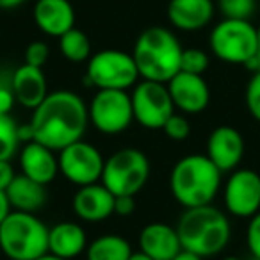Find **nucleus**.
<instances>
[{"instance_id":"5701e85b","label":"nucleus","mask_w":260,"mask_h":260,"mask_svg":"<svg viewBox=\"0 0 260 260\" xmlns=\"http://www.w3.org/2000/svg\"><path fill=\"white\" fill-rule=\"evenodd\" d=\"M132 246L125 237L116 234H105L93 239L86 248L87 260H130Z\"/></svg>"},{"instance_id":"4be33fe9","label":"nucleus","mask_w":260,"mask_h":260,"mask_svg":"<svg viewBox=\"0 0 260 260\" xmlns=\"http://www.w3.org/2000/svg\"><path fill=\"white\" fill-rule=\"evenodd\" d=\"M8 200L11 203L13 210H20V212H30L36 214L47 205V185L40 184V182L30 180L25 175H16L15 180L6 191Z\"/></svg>"},{"instance_id":"f3484780","label":"nucleus","mask_w":260,"mask_h":260,"mask_svg":"<svg viewBox=\"0 0 260 260\" xmlns=\"http://www.w3.org/2000/svg\"><path fill=\"white\" fill-rule=\"evenodd\" d=\"M166 13L171 27L184 32H196L212 22L216 4L214 0H170Z\"/></svg>"},{"instance_id":"79ce46f5","label":"nucleus","mask_w":260,"mask_h":260,"mask_svg":"<svg viewBox=\"0 0 260 260\" xmlns=\"http://www.w3.org/2000/svg\"><path fill=\"white\" fill-rule=\"evenodd\" d=\"M223 260H241V258H239V256H224Z\"/></svg>"},{"instance_id":"423d86ee","label":"nucleus","mask_w":260,"mask_h":260,"mask_svg":"<svg viewBox=\"0 0 260 260\" xmlns=\"http://www.w3.org/2000/svg\"><path fill=\"white\" fill-rule=\"evenodd\" d=\"M139 79L141 77L132 54L118 48H105L89 57L82 82L96 89L128 91Z\"/></svg>"},{"instance_id":"9b49d317","label":"nucleus","mask_w":260,"mask_h":260,"mask_svg":"<svg viewBox=\"0 0 260 260\" xmlns=\"http://www.w3.org/2000/svg\"><path fill=\"white\" fill-rule=\"evenodd\" d=\"M57 160L59 175H62L66 180L79 187L96 184L102 180L105 157L96 146L84 139L57 152Z\"/></svg>"},{"instance_id":"72a5a7b5","label":"nucleus","mask_w":260,"mask_h":260,"mask_svg":"<svg viewBox=\"0 0 260 260\" xmlns=\"http://www.w3.org/2000/svg\"><path fill=\"white\" fill-rule=\"evenodd\" d=\"M16 171L11 160H0V191H8L11 182L15 180Z\"/></svg>"},{"instance_id":"bb28decb","label":"nucleus","mask_w":260,"mask_h":260,"mask_svg":"<svg viewBox=\"0 0 260 260\" xmlns=\"http://www.w3.org/2000/svg\"><path fill=\"white\" fill-rule=\"evenodd\" d=\"M209 54L202 48H184L180 61V72L194 73V75H203L209 68Z\"/></svg>"},{"instance_id":"ddd939ff","label":"nucleus","mask_w":260,"mask_h":260,"mask_svg":"<svg viewBox=\"0 0 260 260\" xmlns=\"http://www.w3.org/2000/svg\"><path fill=\"white\" fill-rule=\"evenodd\" d=\"M244 148V138L241 132L235 126L221 125L210 132L205 155L216 164L221 173H232L241 164Z\"/></svg>"},{"instance_id":"6e6552de","label":"nucleus","mask_w":260,"mask_h":260,"mask_svg":"<svg viewBox=\"0 0 260 260\" xmlns=\"http://www.w3.org/2000/svg\"><path fill=\"white\" fill-rule=\"evenodd\" d=\"M209 47L219 61L244 66L258 50L256 27L249 20L223 18L210 30Z\"/></svg>"},{"instance_id":"dca6fc26","label":"nucleus","mask_w":260,"mask_h":260,"mask_svg":"<svg viewBox=\"0 0 260 260\" xmlns=\"http://www.w3.org/2000/svg\"><path fill=\"white\" fill-rule=\"evenodd\" d=\"M32 18L43 34L61 38L75 27V9L70 0H36Z\"/></svg>"},{"instance_id":"aec40b11","label":"nucleus","mask_w":260,"mask_h":260,"mask_svg":"<svg viewBox=\"0 0 260 260\" xmlns=\"http://www.w3.org/2000/svg\"><path fill=\"white\" fill-rule=\"evenodd\" d=\"M11 87L16 104L30 111H34L48 94V82L43 68H36L25 62L11 73Z\"/></svg>"},{"instance_id":"37998d69","label":"nucleus","mask_w":260,"mask_h":260,"mask_svg":"<svg viewBox=\"0 0 260 260\" xmlns=\"http://www.w3.org/2000/svg\"><path fill=\"white\" fill-rule=\"evenodd\" d=\"M249 260H260V258H255V256H251V258H249Z\"/></svg>"},{"instance_id":"20e7f679","label":"nucleus","mask_w":260,"mask_h":260,"mask_svg":"<svg viewBox=\"0 0 260 260\" xmlns=\"http://www.w3.org/2000/svg\"><path fill=\"white\" fill-rule=\"evenodd\" d=\"M182 249L207 256L219 255L232 237V224L228 216L214 205L184 209L177 223Z\"/></svg>"},{"instance_id":"c03bdc74","label":"nucleus","mask_w":260,"mask_h":260,"mask_svg":"<svg viewBox=\"0 0 260 260\" xmlns=\"http://www.w3.org/2000/svg\"><path fill=\"white\" fill-rule=\"evenodd\" d=\"M2 256H4V255H2V249H0V258H2Z\"/></svg>"},{"instance_id":"a878e982","label":"nucleus","mask_w":260,"mask_h":260,"mask_svg":"<svg viewBox=\"0 0 260 260\" xmlns=\"http://www.w3.org/2000/svg\"><path fill=\"white\" fill-rule=\"evenodd\" d=\"M217 9L223 18L249 20L256 11V0H217Z\"/></svg>"},{"instance_id":"6ab92c4d","label":"nucleus","mask_w":260,"mask_h":260,"mask_svg":"<svg viewBox=\"0 0 260 260\" xmlns=\"http://www.w3.org/2000/svg\"><path fill=\"white\" fill-rule=\"evenodd\" d=\"M139 251L152 260H173L182 251L177 226L168 223H150L139 234Z\"/></svg>"},{"instance_id":"e433bc0d","label":"nucleus","mask_w":260,"mask_h":260,"mask_svg":"<svg viewBox=\"0 0 260 260\" xmlns=\"http://www.w3.org/2000/svg\"><path fill=\"white\" fill-rule=\"evenodd\" d=\"M25 2L27 0H0V9H16Z\"/></svg>"},{"instance_id":"4c0bfd02","label":"nucleus","mask_w":260,"mask_h":260,"mask_svg":"<svg viewBox=\"0 0 260 260\" xmlns=\"http://www.w3.org/2000/svg\"><path fill=\"white\" fill-rule=\"evenodd\" d=\"M173 260H203V258H202V256H198V255H194V253L187 251V249H182V251L178 253Z\"/></svg>"},{"instance_id":"c756f323","label":"nucleus","mask_w":260,"mask_h":260,"mask_svg":"<svg viewBox=\"0 0 260 260\" xmlns=\"http://www.w3.org/2000/svg\"><path fill=\"white\" fill-rule=\"evenodd\" d=\"M23 57H25V64L43 68L45 62L50 57V48H48V45L45 41H32V43L27 45Z\"/></svg>"},{"instance_id":"1a4fd4ad","label":"nucleus","mask_w":260,"mask_h":260,"mask_svg":"<svg viewBox=\"0 0 260 260\" xmlns=\"http://www.w3.org/2000/svg\"><path fill=\"white\" fill-rule=\"evenodd\" d=\"M89 125L104 136L123 134L132 121V98L128 91L119 89H98L87 104Z\"/></svg>"},{"instance_id":"0eeeda50","label":"nucleus","mask_w":260,"mask_h":260,"mask_svg":"<svg viewBox=\"0 0 260 260\" xmlns=\"http://www.w3.org/2000/svg\"><path fill=\"white\" fill-rule=\"evenodd\" d=\"M150 178V160L138 148H121L104 164L102 184L114 196H136Z\"/></svg>"},{"instance_id":"4468645a","label":"nucleus","mask_w":260,"mask_h":260,"mask_svg":"<svg viewBox=\"0 0 260 260\" xmlns=\"http://www.w3.org/2000/svg\"><path fill=\"white\" fill-rule=\"evenodd\" d=\"M166 86L170 89L175 109L184 114H198L209 107L210 87L203 75L178 72Z\"/></svg>"},{"instance_id":"39448f33","label":"nucleus","mask_w":260,"mask_h":260,"mask_svg":"<svg viewBox=\"0 0 260 260\" xmlns=\"http://www.w3.org/2000/svg\"><path fill=\"white\" fill-rule=\"evenodd\" d=\"M50 228L30 212L11 210L0 224V249L9 260H38L48 253Z\"/></svg>"},{"instance_id":"a211bd4d","label":"nucleus","mask_w":260,"mask_h":260,"mask_svg":"<svg viewBox=\"0 0 260 260\" xmlns=\"http://www.w3.org/2000/svg\"><path fill=\"white\" fill-rule=\"evenodd\" d=\"M18 160L22 175L43 185L54 182L59 175V160L55 152L38 141L23 143Z\"/></svg>"},{"instance_id":"9d476101","label":"nucleus","mask_w":260,"mask_h":260,"mask_svg":"<svg viewBox=\"0 0 260 260\" xmlns=\"http://www.w3.org/2000/svg\"><path fill=\"white\" fill-rule=\"evenodd\" d=\"M132 111L134 121L150 130H162L164 123L175 114V104L171 100L166 84L153 80H139L132 87Z\"/></svg>"},{"instance_id":"412c9836","label":"nucleus","mask_w":260,"mask_h":260,"mask_svg":"<svg viewBox=\"0 0 260 260\" xmlns=\"http://www.w3.org/2000/svg\"><path fill=\"white\" fill-rule=\"evenodd\" d=\"M87 244L89 242L84 228L73 221H61L48 230V253L61 258H77L79 255L86 253Z\"/></svg>"},{"instance_id":"c85d7f7f","label":"nucleus","mask_w":260,"mask_h":260,"mask_svg":"<svg viewBox=\"0 0 260 260\" xmlns=\"http://www.w3.org/2000/svg\"><path fill=\"white\" fill-rule=\"evenodd\" d=\"M164 134L173 141H184L191 134V123L184 114H173L162 126Z\"/></svg>"},{"instance_id":"ea45409f","label":"nucleus","mask_w":260,"mask_h":260,"mask_svg":"<svg viewBox=\"0 0 260 260\" xmlns=\"http://www.w3.org/2000/svg\"><path fill=\"white\" fill-rule=\"evenodd\" d=\"M38 260H66V258H61V256H55V255H52V253H47V255L40 256Z\"/></svg>"},{"instance_id":"f03ea898","label":"nucleus","mask_w":260,"mask_h":260,"mask_svg":"<svg viewBox=\"0 0 260 260\" xmlns=\"http://www.w3.org/2000/svg\"><path fill=\"white\" fill-rule=\"evenodd\" d=\"M223 184V173L202 153H191L177 160L170 173V191L184 209L212 205Z\"/></svg>"},{"instance_id":"f257e3e1","label":"nucleus","mask_w":260,"mask_h":260,"mask_svg":"<svg viewBox=\"0 0 260 260\" xmlns=\"http://www.w3.org/2000/svg\"><path fill=\"white\" fill-rule=\"evenodd\" d=\"M89 114L87 104L80 94L70 89H57L32 111L29 121L32 141L48 146L54 152L84 139Z\"/></svg>"},{"instance_id":"2eb2a0df","label":"nucleus","mask_w":260,"mask_h":260,"mask_svg":"<svg viewBox=\"0 0 260 260\" xmlns=\"http://www.w3.org/2000/svg\"><path fill=\"white\" fill-rule=\"evenodd\" d=\"M116 196L102 182L79 187L73 194L72 207L75 216L86 223H100L114 214Z\"/></svg>"},{"instance_id":"c9c22d12","label":"nucleus","mask_w":260,"mask_h":260,"mask_svg":"<svg viewBox=\"0 0 260 260\" xmlns=\"http://www.w3.org/2000/svg\"><path fill=\"white\" fill-rule=\"evenodd\" d=\"M246 68L249 70L251 73H260V50L255 52V55H253L251 59H249L248 62H246Z\"/></svg>"},{"instance_id":"7c9ffc66","label":"nucleus","mask_w":260,"mask_h":260,"mask_svg":"<svg viewBox=\"0 0 260 260\" xmlns=\"http://www.w3.org/2000/svg\"><path fill=\"white\" fill-rule=\"evenodd\" d=\"M246 244L251 256L260 258V212L248 219V230H246Z\"/></svg>"},{"instance_id":"58836bf2","label":"nucleus","mask_w":260,"mask_h":260,"mask_svg":"<svg viewBox=\"0 0 260 260\" xmlns=\"http://www.w3.org/2000/svg\"><path fill=\"white\" fill-rule=\"evenodd\" d=\"M130 260H152L150 256H146L145 253L138 251V253H132V256H130Z\"/></svg>"},{"instance_id":"393cba45","label":"nucleus","mask_w":260,"mask_h":260,"mask_svg":"<svg viewBox=\"0 0 260 260\" xmlns=\"http://www.w3.org/2000/svg\"><path fill=\"white\" fill-rule=\"evenodd\" d=\"M18 123L9 114L0 112V160H11L22 145L18 136Z\"/></svg>"},{"instance_id":"b1692460","label":"nucleus","mask_w":260,"mask_h":260,"mask_svg":"<svg viewBox=\"0 0 260 260\" xmlns=\"http://www.w3.org/2000/svg\"><path fill=\"white\" fill-rule=\"evenodd\" d=\"M59 50H61L62 57L66 61L73 62V64H80V62H87L91 54V41L86 34L80 29L73 27L66 34L59 38Z\"/></svg>"},{"instance_id":"7ed1b4c3","label":"nucleus","mask_w":260,"mask_h":260,"mask_svg":"<svg viewBox=\"0 0 260 260\" xmlns=\"http://www.w3.org/2000/svg\"><path fill=\"white\" fill-rule=\"evenodd\" d=\"M182 52L184 48L173 30L153 25L139 34L130 54L143 80L168 84L180 72Z\"/></svg>"},{"instance_id":"f704fd0d","label":"nucleus","mask_w":260,"mask_h":260,"mask_svg":"<svg viewBox=\"0 0 260 260\" xmlns=\"http://www.w3.org/2000/svg\"><path fill=\"white\" fill-rule=\"evenodd\" d=\"M11 203H9L6 191H0V224L4 223V219L11 214Z\"/></svg>"},{"instance_id":"cd10ccee","label":"nucleus","mask_w":260,"mask_h":260,"mask_svg":"<svg viewBox=\"0 0 260 260\" xmlns=\"http://www.w3.org/2000/svg\"><path fill=\"white\" fill-rule=\"evenodd\" d=\"M246 109L255 121L260 123V73H251L244 91Z\"/></svg>"},{"instance_id":"f8f14e48","label":"nucleus","mask_w":260,"mask_h":260,"mask_svg":"<svg viewBox=\"0 0 260 260\" xmlns=\"http://www.w3.org/2000/svg\"><path fill=\"white\" fill-rule=\"evenodd\" d=\"M223 203L230 216L249 219L260 212V175L255 170H234L223 185Z\"/></svg>"},{"instance_id":"473e14b6","label":"nucleus","mask_w":260,"mask_h":260,"mask_svg":"<svg viewBox=\"0 0 260 260\" xmlns=\"http://www.w3.org/2000/svg\"><path fill=\"white\" fill-rule=\"evenodd\" d=\"M136 210V196H116L114 214L121 217L132 216Z\"/></svg>"},{"instance_id":"2f4dec72","label":"nucleus","mask_w":260,"mask_h":260,"mask_svg":"<svg viewBox=\"0 0 260 260\" xmlns=\"http://www.w3.org/2000/svg\"><path fill=\"white\" fill-rule=\"evenodd\" d=\"M16 104L15 93L11 87V77L8 82H0V112L2 114H9Z\"/></svg>"},{"instance_id":"a19ab883","label":"nucleus","mask_w":260,"mask_h":260,"mask_svg":"<svg viewBox=\"0 0 260 260\" xmlns=\"http://www.w3.org/2000/svg\"><path fill=\"white\" fill-rule=\"evenodd\" d=\"M256 41H258V50H260V23L256 27Z\"/></svg>"}]
</instances>
